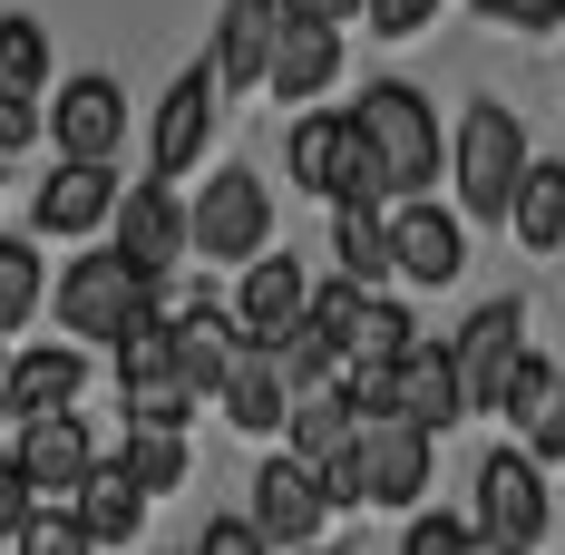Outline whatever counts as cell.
Instances as JSON below:
<instances>
[{
	"mask_svg": "<svg viewBox=\"0 0 565 555\" xmlns=\"http://www.w3.org/2000/svg\"><path fill=\"white\" fill-rule=\"evenodd\" d=\"M361 147H371V167H381V195L409 205V195H439V175H449V147H439V108L409 88V78H371L361 88Z\"/></svg>",
	"mask_w": 565,
	"mask_h": 555,
	"instance_id": "cell-1",
	"label": "cell"
},
{
	"mask_svg": "<svg viewBox=\"0 0 565 555\" xmlns=\"http://www.w3.org/2000/svg\"><path fill=\"white\" fill-rule=\"evenodd\" d=\"M516 175H526V127H516L508 98H468L449 127V195L458 224H508Z\"/></svg>",
	"mask_w": 565,
	"mask_h": 555,
	"instance_id": "cell-2",
	"label": "cell"
},
{
	"mask_svg": "<svg viewBox=\"0 0 565 555\" xmlns=\"http://www.w3.org/2000/svg\"><path fill=\"white\" fill-rule=\"evenodd\" d=\"M50 312H58V332L78 341V351H88V341L108 351V341H117V332H137L147 312H167V292L137 274V264H117L108 244H88L68 274H50Z\"/></svg>",
	"mask_w": 565,
	"mask_h": 555,
	"instance_id": "cell-3",
	"label": "cell"
},
{
	"mask_svg": "<svg viewBox=\"0 0 565 555\" xmlns=\"http://www.w3.org/2000/svg\"><path fill=\"white\" fill-rule=\"evenodd\" d=\"M282 175H292L312 205H391L371 147H361V127H351V108H302L292 117V127H282Z\"/></svg>",
	"mask_w": 565,
	"mask_h": 555,
	"instance_id": "cell-4",
	"label": "cell"
},
{
	"mask_svg": "<svg viewBox=\"0 0 565 555\" xmlns=\"http://www.w3.org/2000/svg\"><path fill=\"white\" fill-rule=\"evenodd\" d=\"M185 254L244 274L254 254H274V185L254 167H215L205 195H185Z\"/></svg>",
	"mask_w": 565,
	"mask_h": 555,
	"instance_id": "cell-5",
	"label": "cell"
},
{
	"mask_svg": "<svg viewBox=\"0 0 565 555\" xmlns=\"http://www.w3.org/2000/svg\"><path fill=\"white\" fill-rule=\"evenodd\" d=\"M468 526H478L488 546H508V555H536V546H546V526H556V488H546V468L516 458V448H488L478 478H468Z\"/></svg>",
	"mask_w": 565,
	"mask_h": 555,
	"instance_id": "cell-6",
	"label": "cell"
},
{
	"mask_svg": "<svg viewBox=\"0 0 565 555\" xmlns=\"http://www.w3.org/2000/svg\"><path fill=\"white\" fill-rule=\"evenodd\" d=\"M429 478H439V439H419V429H399V419H361V429H351V488H361V506L419 516V506H429Z\"/></svg>",
	"mask_w": 565,
	"mask_h": 555,
	"instance_id": "cell-7",
	"label": "cell"
},
{
	"mask_svg": "<svg viewBox=\"0 0 565 555\" xmlns=\"http://www.w3.org/2000/svg\"><path fill=\"white\" fill-rule=\"evenodd\" d=\"M40 127H50V147L68 167H117V147H127V88H117L108 68H78V78L50 88Z\"/></svg>",
	"mask_w": 565,
	"mask_h": 555,
	"instance_id": "cell-8",
	"label": "cell"
},
{
	"mask_svg": "<svg viewBox=\"0 0 565 555\" xmlns=\"http://www.w3.org/2000/svg\"><path fill=\"white\" fill-rule=\"evenodd\" d=\"M526 351V302L498 292V302H478L449 341V371H458V419H488L498 409V381H508V361Z\"/></svg>",
	"mask_w": 565,
	"mask_h": 555,
	"instance_id": "cell-9",
	"label": "cell"
},
{
	"mask_svg": "<svg viewBox=\"0 0 565 555\" xmlns=\"http://www.w3.org/2000/svg\"><path fill=\"white\" fill-rule=\"evenodd\" d=\"M108 254L117 264H137V274L167 292L175 282V264H185V195L175 185H117V215H108Z\"/></svg>",
	"mask_w": 565,
	"mask_h": 555,
	"instance_id": "cell-10",
	"label": "cell"
},
{
	"mask_svg": "<svg viewBox=\"0 0 565 555\" xmlns=\"http://www.w3.org/2000/svg\"><path fill=\"white\" fill-rule=\"evenodd\" d=\"M302 312H312V274H302V254H254L225 292V322L244 332V351H274V341L302 332Z\"/></svg>",
	"mask_w": 565,
	"mask_h": 555,
	"instance_id": "cell-11",
	"label": "cell"
},
{
	"mask_svg": "<svg viewBox=\"0 0 565 555\" xmlns=\"http://www.w3.org/2000/svg\"><path fill=\"white\" fill-rule=\"evenodd\" d=\"M215 117H225V98H215V68H205V58H195V68H175V88L157 98V127H147V175H157V185H185V175L205 167Z\"/></svg>",
	"mask_w": 565,
	"mask_h": 555,
	"instance_id": "cell-12",
	"label": "cell"
},
{
	"mask_svg": "<svg viewBox=\"0 0 565 555\" xmlns=\"http://www.w3.org/2000/svg\"><path fill=\"white\" fill-rule=\"evenodd\" d=\"M244 526L264 536L274 555H302V546H322V526H332V498H322V478L302 468V458H264L254 468V506H244Z\"/></svg>",
	"mask_w": 565,
	"mask_h": 555,
	"instance_id": "cell-13",
	"label": "cell"
},
{
	"mask_svg": "<svg viewBox=\"0 0 565 555\" xmlns=\"http://www.w3.org/2000/svg\"><path fill=\"white\" fill-rule=\"evenodd\" d=\"M108 458V439L78 419V409H58V419H30L20 429V448H10V468H20V488L40 506H68L78 488H88V468Z\"/></svg>",
	"mask_w": 565,
	"mask_h": 555,
	"instance_id": "cell-14",
	"label": "cell"
},
{
	"mask_svg": "<svg viewBox=\"0 0 565 555\" xmlns=\"http://www.w3.org/2000/svg\"><path fill=\"white\" fill-rule=\"evenodd\" d=\"M78 389H88V351H78V341H30V351H10V371H0V419H10V429L58 419V409H78Z\"/></svg>",
	"mask_w": 565,
	"mask_h": 555,
	"instance_id": "cell-15",
	"label": "cell"
},
{
	"mask_svg": "<svg viewBox=\"0 0 565 555\" xmlns=\"http://www.w3.org/2000/svg\"><path fill=\"white\" fill-rule=\"evenodd\" d=\"M381 224H391V282H458L468 274V224H458V205L409 195Z\"/></svg>",
	"mask_w": 565,
	"mask_h": 555,
	"instance_id": "cell-16",
	"label": "cell"
},
{
	"mask_svg": "<svg viewBox=\"0 0 565 555\" xmlns=\"http://www.w3.org/2000/svg\"><path fill=\"white\" fill-rule=\"evenodd\" d=\"M108 215H117V167H68L58 157L30 195V224L58 234V244H108Z\"/></svg>",
	"mask_w": 565,
	"mask_h": 555,
	"instance_id": "cell-17",
	"label": "cell"
},
{
	"mask_svg": "<svg viewBox=\"0 0 565 555\" xmlns=\"http://www.w3.org/2000/svg\"><path fill=\"white\" fill-rule=\"evenodd\" d=\"M391 419L399 429H419V439H449L458 429V371H449V341H409L391 371Z\"/></svg>",
	"mask_w": 565,
	"mask_h": 555,
	"instance_id": "cell-18",
	"label": "cell"
},
{
	"mask_svg": "<svg viewBox=\"0 0 565 555\" xmlns=\"http://www.w3.org/2000/svg\"><path fill=\"white\" fill-rule=\"evenodd\" d=\"M332 78H341V30L282 20V30H274V58H264V98H282V108H322Z\"/></svg>",
	"mask_w": 565,
	"mask_h": 555,
	"instance_id": "cell-19",
	"label": "cell"
},
{
	"mask_svg": "<svg viewBox=\"0 0 565 555\" xmlns=\"http://www.w3.org/2000/svg\"><path fill=\"white\" fill-rule=\"evenodd\" d=\"M167 341H175V371H185L195 399H215L225 371L244 361V332L225 322V302H167Z\"/></svg>",
	"mask_w": 565,
	"mask_h": 555,
	"instance_id": "cell-20",
	"label": "cell"
},
{
	"mask_svg": "<svg viewBox=\"0 0 565 555\" xmlns=\"http://www.w3.org/2000/svg\"><path fill=\"white\" fill-rule=\"evenodd\" d=\"M409 341H419V312H409L399 292H361L332 351H341V371H371V381H381V371H399V351H409Z\"/></svg>",
	"mask_w": 565,
	"mask_h": 555,
	"instance_id": "cell-21",
	"label": "cell"
},
{
	"mask_svg": "<svg viewBox=\"0 0 565 555\" xmlns=\"http://www.w3.org/2000/svg\"><path fill=\"white\" fill-rule=\"evenodd\" d=\"M274 30L282 10L274 0H225V30H215V98H244V88H264V58H274Z\"/></svg>",
	"mask_w": 565,
	"mask_h": 555,
	"instance_id": "cell-22",
	"label": "cell"
},
{
	"mask_svg": "<svg viewBox=\"0 0 565 555\" xmlns=\"http://www.w3.org/2000/svg\"><path fill=\"white\" fill-rule=\"evenodd\" d=\"M215 409H225L234 439H282V419H292V381L274 371V351H244L215 389Z\"/></svg>",
	"mask_w": 565,
	"mask_h": 555,
	"instance_id": "cell-23",
	"label": "cell"
},
{
	"mask_svg": "<svg viewBox=\"0 0 565 555\" xmlns=\"http://www.w3.org/2000/svg\"><path fill=\"white\" fill-rule=\"evenodd\" d=\"M108 458L127 468V488L157 506V498H175L185 478H195V448H185V429H127V439H108Z\"/></svg>",
	"mask_w": 565,
	"mask_h": 555,
	"instance_id": "cell-24",
	"label": "cell"
},
{
	"mask_svg": "<svg viewBox=\"0 0 565 555\" xmlns=\"http://www.w3.org/2000/svg\"><path fill=\"white\" fill-rule=\"evenodd\" d=\"M508 234L526 244V254H565V167L556 157H526L516 205H508Z\"/></svg>",
	"mask_w": 565,
	"mask_h": 555,
	"instance_id": "cell-25",
	"label": "cell"
},
{
	"mask_svg": "<svg viewBox=\"0 0 565 555\" xmlns=\"http://www.w3.org/2000/svg\"><path fill=\"white\" fill-rule=\"evenodd\" d=\"M68 516L88 526V546H127V536L147 526V498L127 488V468H117V458H98V468H88V488L68 498Z\"/></svg>",
	"mask_w": 565,
	"mask_h": 555,
	"instance_id": "cell-26",
	"label": "cell"
},
{
	"mask_svg": "<svg viewBox=\"0 0 565 555\" xmlns=\"http://www.w3.org/2000/svg\"><path fill=\"white\" fill-rule=\"evenodd\" d=\"M391 205H332V264L341 282H361V292H381L391 282Z\"/></svg>",
	"mask_w": 565,
	"mask_h": 555,
	"instance_id": "cell-27",
	"label": "cell"
},
{
	"mask_svg": "<svg viewBox=\"0 0 565 555\" xmlns=\"http://www.w3.org/2000/svg\"><path fill=\"white\" fill-rule=\"evenodd\" d=\"M50 312V264H40V244L30 234H0V341L30 332Z\"/></svg>",
	"mask_w": 565,
	"mask_h": 555,
	"instance_id": "cell-28",
	"label": "cell"
},
{
	"mask_svg": "<svg viewBox=\"0 0 565 555\" xmlns=\"http://www.w3.org/2000/svg\"><path fill=\"white\" fill-rule=\"evenodd\" d=\"M556 399H565L556 361H546V351H516V361H508V381H498V409H488V419H498L508 439H526V429H536Z\"/></svg>",
	"mask_w": 565,
	"mask_h": 555,
	"instance_id": "cell-29",
	"label": "cell"
},
{
	"mask_svg": "<svg viewBox=\"0 0 565 555\" xmlns=\"http://www.w3.org/2000/svg\"><path fill=\"white\" fill-rule=\"evenodd\" d=\"M40 88H50V30L30 10H10L0 20V98H40Z\"/></svg>",
	"mask_w": 565,
	"mask_h": 555,
	"instance_id": "cell-30",
	"label": "cell"
},
{
	"mask_svg": "<svg viewBox=\"0 0 565 555\" xmlns=\"http://www.w3.org/2000/svg\"><path fill=\"white\" fill-rule=\"evenodd\" d=\"M117 409H127V429H185L205 399L185 389V371H157V381H117Z\"/></svg>",
	"mask_w": 565,
	"mask_h": 555,
	"instance_id": "cell-31",
	"label": "cell"
},
{
	"mask_svg": "<svg viewBox=\"0 0 565 555\" xmlns=\"http://www.w3.org/2000/svg\"><path fill=\"white\" fill-rule=\"evenodd\" d=\"M468 516H449V506H419L409 526H399V555H468Z\"/></svg>",
	"mask_w": 565,
	"mask_h": 555,
	"instance_id": "cell-32",
	"label": "cell"
},
{
	"mask_svg": "<svg viewBox=\"0 0 565 555\" xmlns=\"http://www.w3.org/2000/svg\"><path fill=\"white\" fill-rule=\"evenodd\" d=\"M10 546H20V555H98V546H88V526H78L68 506H40V516H30Z\"/></svg>",
	"mask_w": 565,
	"mask_h": 555,
	"instance_id": "cell-33",
	"label": "cell"
},
{
	"mask_svg": "<svg viewBox=\"0 0 565 555\" xmlns=\"http://www.w3.org/2000/svg\"><path fill=\"white\" fill-rule=\"evenodd\" d=\"M449 0H361V20H371V40H419L429 20H439Z\"/></svg>",
	"mask_w": 565,
	"mask_h": 555,
	"instance_id": "cell-34",
	"label": "cell"
},
{
	"mask_svg": "<svg viewBox=\"0 0 565 555\" xmlns=\"http://www.w3.org/2000/svg\"><path fill=\"white\" fill-rule=\"evenodd\" d=\"M185 555H274V546H264V536H254L244 516H205V536H195Z\"/></svg>",
	"mask_w": 565,
	"mask_h": 555,
	"instance_id": "cell-35",
	"label": "cell"
},
{
	"mask_svg": "<svg viewBox=\"0 0 565 555\" xmlns=\"http://www.w3.org/2000/svg\"><path fill=\"white\" fill-rule=\"evenodd\" d=\"M50 127H40V98H0V157H30Z\"/></svg>",
	"mask_w": 565,
	"mask_h": 555,
	"instance_id": "cell-36",
	"label": "cell"
},
{
	"mask_svg": "<svg viewBox=\"0 0 565 555\" xmlns=\"http://www.w3.org/2000/svg\"><path fill=\"white\" fill-rule=\"evenodd\" d=\"M516 458H536V468H565V399L536 419V429H526V439H516Z\"/></svg>",
	"mask_w": 565,
	"mask_h": 555,
	"instance_id": "cell-37",
	"label": "cell"
},
{
	"mask_svg": "<svg viewBox=\"0 0 565 555\" xmlns=\"http://www.w3.org/2000/svg\"><path fill=\"white\" fill-rule=\"evenodd\" d=\"M30 516H40V498H30V488H20V468L0 458V546H10V536H20Z\"/></svg>",
	"mask_w": 565,
	"mask_h": 555,
	"instance_id": "cell-38",
	"label": "cell"
},
{
	"mask_svg": "<svg viewBox=\"0 0 565 555\" xmlns=\"http://www.w3.org/2000/svg\"><path fill=\"white\" fill-rule=\"evenodd\" d=\"M282 20H312V30H351L361 20V0H274Z\"/></svg>",
	"mask_w": 565,
	"mask_h": 555,
	"instance_id": "cell-39",
	"label": "cell"
},
{
	"mask_svg": "<svg viewBox=\"0 0 565 555\" xmlns=\"http://www.w3.org/2000/svg\"><path fill=\"white\" fill-rule=\"evenodd\" d=\"M0 371H10V341H0Z\"/></svg>",
	"mask_w": 565,
	"mask_h": 555,
	"instance_id": "cell-40",
	"label": "cell"
},
{
	"mask_svg": "<svg viewBox=\"0 0 565 555\" xmlns=\"http://www.w3.org/2000/svg\"><path fill=\"white\" fill-rule=\"evenodd\" d=\"M556 381H565V351H556Z\"/></svg>",
	"mask_w": 565,
	"mask_h": 555,
	"instance_id": "cell-41",
	"label": "cell"
},
{
	"mask_svg": "<svg viewBox=\"0 0 565 555\" xmlns=\"http://www.w3.org/2000/svg\"><path fill=\"white\" fill-rule=\"evenodd\" d=\"M302 555H332V546H302Z\"/></svg>",
	"mask_w": 565,
	"mask_h": 555,
	"instance_id": "cell-42",
	"label": "cell"
},
{
	"mask_svg": "<svg viewBox=\"0 0 565 555\" xmlns=\"http://www.w3.org/2000/svg\"><path fill=\"white\" fill-rule=\"evenodd\" d=\"M0 185H10V175H0Z\"/></svg>",
	"mask_w": 565,
	"mask_h": 555,
	"instance_id": "cell-43",
	"label": "cell"
},
{
	"mask_svg": "<svg viewBox=\"0 0 565 555\" xmlns=\"http://www.w3.org/2000/svg\"><path fill=\"white\" fill-rule=\"evenodd\" d=\"M556 264H565V254H556Z\"/></svg>",
	"mask_w": 565,
	"mask_h": 555,
	"instance_id": "cell-44",
	"label": "cell"
}]
</instances>
